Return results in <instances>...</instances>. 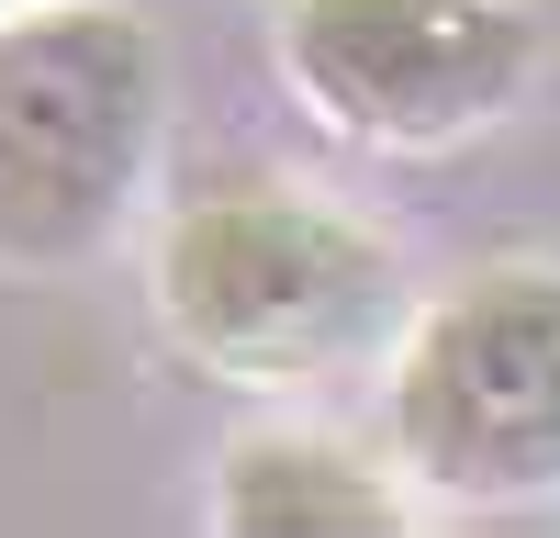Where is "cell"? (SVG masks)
<instances>
[{
	"label": "cell",
	"mask_w": 560,
	"mask_h": 538,
	"mask_svg": "<svg viewBox=\"0 0 560 538\" xmlns=\"http://www.w3.org/2000/svg\"><path fill=\"white\" fill-rule=\"evenodd\" d=\"M158 147V34L102 0L0 12V258L102 247Z\"/></svg>",
	"instance_id": "6da1fadb"
},
{
	"label": "cell",
	"mask_w": 560,
	"mask_h": 538,
	"mask_svg": "<svg viewBox=\"0 0 560 538\" xmlns=\"http://www.w3.org/2000/svg\"><path fill=\"white\" fill-rule=\"evenodd\" d=\"M158 303L213 371H325L393 314V258L292 191L191 202L158 247Z\"/></svg>",
	"instance_id": "7a4b0ae2"
},
{
	"label": "cell",
	"mask_w": 560,
	"mask_h": 538,
	"mask_svg": "<svg viewBox=\"0 0 560 538\" xmlns=\"http://www.w3.org/2000/svg\"><path fill=\"white\" fill-rule=\"evenodd\" d=\"M393 437L438 493H549L560 482V269H482L404 348Z\"/></svg>",
	"instance_id": "3957f363"
},
{
	"label": "cell",
	"mask_w": 560,
	"mask_h": 538,
	"mask_svg": "<svg viewBox=\"0 0 560 538\" xmlns=\"http://www.w3.org/2000/svg\"><path fill=\"white\" fill-rule=\"evenodd\" d=\"M280 68L359 147H459L538 68L516 0H280Z\"/></svg>",
	"instance_id": "277c9868"
},
{
	"label": "cell",
	"mask_w": 560,
	"mask_h": 538,
	"mask_svg": "<svg viewBox=\"0 0 560 538\" xmlns=\"http://www.w3.org/2000/svg\"><path fill=\"white\" fill-rule=\"evenodd\" d=\"M224 527L236 538H382V527H404V505L348 448L269 437V448H247V460L224 471Z\"/></svg>",
	"instance_id": "5b68a950"
},
{
	"label": "cell",
	"mask_w": 560,
	"mask_h": 538,
	"mask_svg": "<svg viewBox=\"0 0 560 538\" xmlns=\"http://www.w3.org/2000/svg\"><path fill=\"white\" fill-rule=\"evenodd\" d=\"M0 12H12V0H0Z\"/></svg>",
	"instance_id": "8992f818"
}]
</instances>
